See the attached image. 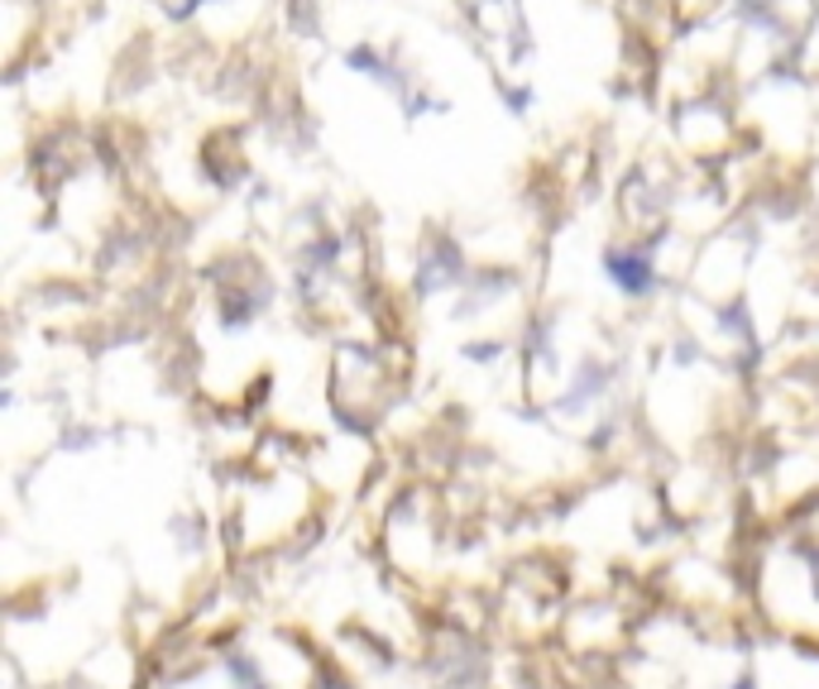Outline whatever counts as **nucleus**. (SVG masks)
<instances>
[{"label":"nucleus","instance_id":"obj_1","mask_svg":"<svg viewBox=\"0 0 819 689\" xmlns=\"http://www.w3.org/2000/svg\"><path fill=\"white\" fill-rule=\"evenodd\" d=\"M609 278L624 287L628 297H643V293H651V287H657V273H651L647 254H637V250H614V254H609Z\"/></svg>","mask_w":819,"mask_h":689}]
</instances>
